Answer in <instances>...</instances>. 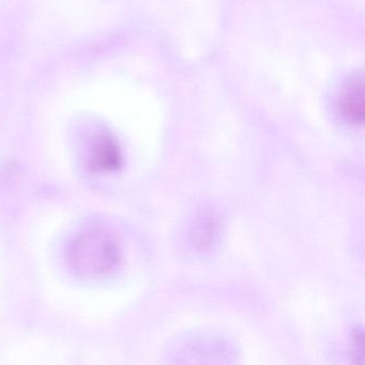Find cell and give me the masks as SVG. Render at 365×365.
<instances>
[{
  "instance_id": "cell-1",
  "label": "cell",
  "mask_w": 365,
  "mask_h": 365,
  "mask_svg": "<svg viewBox=\"0 0 365 365\" xmlns=\"http://www.w3.org/2000/svg\"><path fill=\"white\" fill-rule=\"evenodd\" d=\"M173 365H238L237 351L226 339L197 336L178 349Z\"/></svg>"
},
{
  "instance_id": "cell-2",
  "label": "cell",
  "mask_w": 365,
  "mask_h": 365,
  "mask_svg": "<svg viewBox=\"0 0 365 365\" xmlns=\"http://www.w3.org/2000/svg\"><path fill=\"white\" fill-rule=\"evenodd\" d=\"M364 85L360 77L351 78L343 88L338 102L339 115L345 123L360 126L364 122Z\"/></svg>"
},
{
  "instance_id": "cell-3",
  "label": "cell",
  "mask_w": 365,
  "mask_h": 365,
  "mask_svg": "<svg viewBox=\"0 0 365 365\" xmlns=\"http://www.w3.org/2000/svg\"><path fill=\"white\" fill-rule=\"evenodd\" d=\"M94 165L103 170H114L121 164V153L111 138H102L94 148Z\"/></svg>"
},
{
  "instance_id": "cell-4",
  "label": "cell",
  "mask_w": 365,
  "mask_h": 365,
  "mask_svg": "<svg viewBox=\"0 0 365 365\" xmlns=\"http://www.w3.org/2000/svg\"><path fill=\"white\" fill-rule=\"evenodd\" d=\"M218 225L219 223L216 219L210 216V215L199 219L194 230L195 242L203 248H207V247L214 245L216 238L218 237Z\"/></svg>"
},
{
  "instance_id": "cell-5",
  "label": "cell",
  "mask_w": 365,
  "mask_h": 365,
  "mask_svg": "<svg viewBox=\"0 0 365 365\" xmlns=\"http://www.w3.org/2000/svg\"><path fill=\"white\" fill-rule=\"evenodd\" d=\"M364 332L362 330H356L351 344V361L354 365H364Z\"/></svg>"
}]
</instances>
